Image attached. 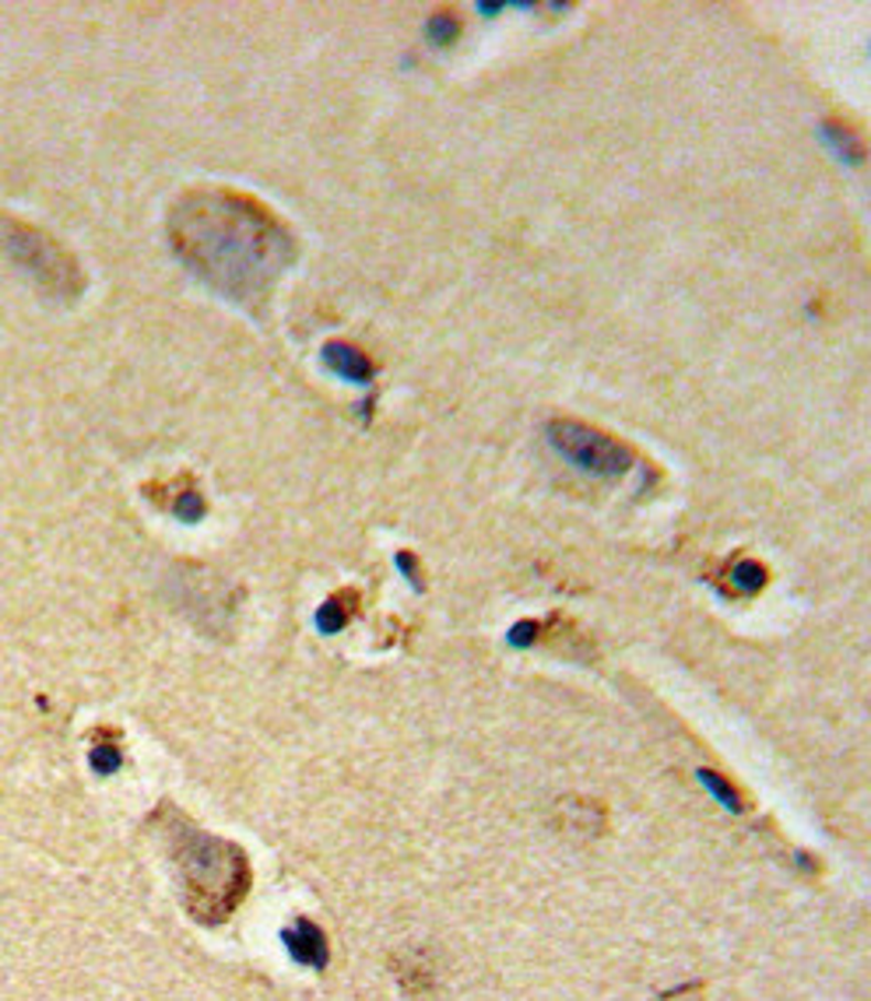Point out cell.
I'll use <instances>...</instances> for the list:
<instances>
[{
	"instance_id": "1",
	"label": "cell",
	"mask_w": 871,
	"mask_h": 1001,
	"mask_svg": "<svg viewBox=\"0 0 871 1001\" xmlns=\"http://www.w3.org/2000/svg\"><path fill=\"white\" fill-rule=\"evenodd\" d=\"M173 254L218 296L254 310L295 260V236L268 207L233 190H191L169 211Z\"/></svg>"
},
{
	"instance_id": "2",
	"label": "cell",
	"mask_w": 871,
	"mask_h": 1001,
	"mask_svg": "<svg viewBox=\"0 0 871 1001\" xmlns=\"http://www.w3.org/2000/svg\"><path fill=\"white\" fill-rule=\"evenodd\" d=\"M169 837H173L186 911L201 924H222L250 890V861L236 843L194 830V826H176Z\"/></svg>"
},
{
	"instance_id": "3",
	"label": "cell",
	"mask_w": 871,
	"mask_h": 1001,
	"mask_svg": "<svg viewBox=\"0 0 871 1001\" xmlns=\"http://www.w3.org/2000/svg\"><path fill=\"white\" fill-rule=\"evenodd\" d=\"M0 249L22 275H29L35 285L53 299H78L85 288V275L78 260L67 249L46 236L43 228L25 225L11 215H0Z\"/></svg>"
},
{
	"instance_id": "4",
	"label": "cell",
	"mask_w": 871,
	"mask_h": 1001,
	"mask_svg": "<svg viewBox=\"0 0 871 1001\" xmlns=\"http://www.w3.org/2000/svg\"><path fill=\"white\" fill-rule=\"evenodd\" d=\"M548 443L559 457L570 460L573 468H580L583 475L594 478H622L633 468V454L630 447H622L619 439H612L609 433L583 426V422L573 418H552L545 429Z\"/></svg>"
},
{
	"instance_id": "5",
	"label": "cell",
	"mask_w": 871,
	"mask_h": 1001,
	"mask_svg": "<svg viewBox=\"0 0 871 1001\" xmlns=\"http://www.w3.org/2000/svg\"><path fill=\"white\" fill-rule=\"evenodd\" d=\"M320 362L327 365V373H334L337 380L355 383V387H366L373 380V362L363 349H355L348 341H327L320 349Z\"/></svg>"
},
{
	"instance_id": "6",
	"label": "cell",
	"mask_w": 871,
	"mask_h": 1001,
	"mask_svg": "<svg viewBox=\"0 0 871 1001\" xmlns=\"http://www.w3.org/2000/svg\"><path fill=\"white\" fill-rule=\"evenodd\" d=\"M281 941H286V949L292 952L295 962H302V967H310V970H324L327 967V959H331L327 938H324V931H320L313 920L299 917L295 928L281 931Z\"/></svg>"
},
{
	"instance_id": "7",
	"label": "cell",
	"mask_w": 871,
	"mask_h": 1001,
	"mask_svg": "<svg viewBox=\"0 0 871 1001\" xmlns=\"http://www.w3.org/2000/svg\"><path fill=\"white\" fill-rule=\"evenodd\" d=\"M819 138L829 145V151H832V156H837L840 162H847V166H861L864 148H861V141H858V134H854V130H847V127H840V124H822V127H819Z\"/></svg>"
},
{
	"instance_id": "8",
	"label": "cell",
	"mask_w": 871,
	"mask_h": 1001,
	"mask_svg": "<svg viewBox=\"0 0 871 1001\" xmlns=\"http://www.w3.org/2000/svg\"><path fill=\"white\" fill-rule=\"evenodd\" d=\"M458 35H461V22H458L453 14H447V11L432 14L429 22H426V40H429L436 50L453 46V43H458Z\"/></svg>"
},
{
	"instance_id": "9",
	"label": "cell",
	"mask_w": 871,
	"mask_h": 1001,
	"mask_svg": "<svg viewBox=\"0 0 871 1001\" xmlns=\"http://www.w3.org/2000/svg\"><path fill=\"white\" fill-rule=\"evenodd\" d=\"M348 615H352L348 598H331V601H324L316 608V629L324 632V637H334V632L345 629Z\"/></svg>"
},
{
	"instance_id": "10",
	"label": "cell",
	"mask_w": 871,
	"mask_h": 1001,
	"mask_svg": "<svg viewBox=\"0 0 871 1001\" xmlns=\"http://www.w3.org/2000/svg\"><path fill=\"white\" fill-rule=\"evenodd\" d=\"M731 587L738 590V594H760L763 587H766V569L755 563V560H742V563H734V569H731Z\"/></svg>"
},
{
	"instance_id": "11",
	"label": "cell",
	"mask_w": 871,
	"mask_h": 1001,
	"mask_svg": "<svg viewBox=\"0 0 871 1001\" xmlns=\"http://www.w3.org/2000/svg\"><path fill=\"white\" fill-rule=\"evenodd\" d=\"M696 777H699V784H703V787H710V795H713L717 801H721L724 808H734V812H742V808H745V805H742V795H738L721 774H713V769H699Z\"/></svg>"
},
{
	"instance_id": "12",
	"label": "cell",
	"mask_w": 871,
	"mask_h": 1001,
	"mask_svg": "<svg viewBox=\"0 0 871 1001\" xmlns=\"http://www.w3.org/2000/svg\"><path fill=\"white\" fill-rule=\"evenodd\" d=\"M88 763H92V769H96L99 777H112L120 769V763H123V753L112 742H96L88 748Z\"/></svg>"
},
{
	"instance_id": "13",
	"label": "cell",
	"mask_w": 871,
	"mask_h": 1001,
	"mask_svg": "<svg viewBox=\"0 0 871 1001\" xmlns=\"http://www.w3.org/2000/svg\"><path fill=\"white\" fill-rule=\"evenodd\" d=\"M204 513H207V503H204V496L197 489H186V492H180L173 499V517H176V521H183V524L204 521Z\"/></svg>"
},
{
	"instance_id": "14",
	"label": "cell",
	"mask_w": 871,
	"mask_h": 1001,
	"mask_svg": "<svg viewBox=\"0 0 871 1001\" xmlns=\"http://www.w3.org/2000/svg\"><path fill=\"white\" fill-rule=\"evenodd\" d=\"M535 640H538V626L535 622H517L514 629L506 632V643L509 647H517V650H527V647H535Z\"/></svg>"
},
{
	"instance_id": "15",
	"label": "cell",
	"mask_w": 871,
	"mask_h": 1001,
	"mask_svg": "<svg viewBox=\"0 0 871 1001\" xmlns=\"http://www.w3.org/2000/svg\"><path fill=\"white\" fill-rule=\"evenodd\" d=\"M394 566H397V573H401L415 590L422 587V584H419V563H415V555H411V552H394Z\"/></svg>"
},
{
	"instance_id": "16",
	"label": "cell",
	"mask_w": 871,
	"mask_h": 1001,
	"mask_svg": "<svg viewBox=\"0 0 871 1001\" xmlns=\"http://www.w3.org/2000/svg\"><path fill=\"white\" fill-rule=\"evenodd\" d=\"M475 11H478L482 18H496V14L506 11V4H503V0H499V4H485V0H482V4H475Z\"/></svg>"
}]
</instances>
